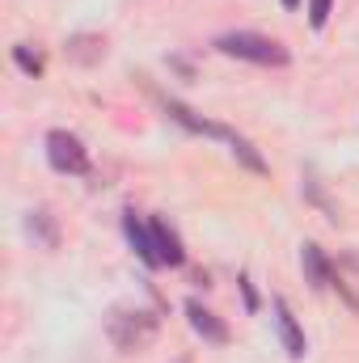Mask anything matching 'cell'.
<instances>
[{
	"instance_id": "6da1fadb",
	"label": "cell",
	"mask_w": 359,
	"mask_h": 363,
	"mask_svg": "<svg viewBox=\"0 0 359 363\" xmlns=\"http://www.w3.org/2000/svg\"><path fill=\"white\" fill-rule=\"evenodd\" d=\"M220 55L228 60H241V64H258V68H287L292 64V51L270 38V34H258V30H228V34H216L211 43Z\"/></svg>"
},
{
	"instance_id": "7a4b0ae2",
	"label": "cell",
	"mask_w": 359,
	"mask_h": 363,
	"mask_svg": "<svg viewBox=\"0 0 359 363\" xmlns=\"http://www.w3.org/2000/svg\"><path fill=\"white\" fill-rule=\"evenodd\" d=\"M157 334H161V321H157L148 308L118 304V308H110V317H106V338H110L123 355L148 351V347L157 342Z\"/></svg>"
},
{
	"instance_id": "3957f363",
	"label": "cell",
	"mask_w": 359,
	"mask_h": 363,
	"mask_svg": "<svg viewBox=\"0 0 359 363\" xmlns=\"http://www.w3.org/2000/svg\"><path fill=\"white\" fill-rule=\"evenodd\" d=\"M43 152H47V165L55 174H68V178H85L89 174V148H85V140L72 135V131H64V127L47 131Z\"/></svg>"
},
{
	"instance_id": "277c9868",
	"label": "cell",
	"mask_w": 359,
	"mask_h": 363,
	"mask_svg": "<svg viewBox=\"0 0 359 363\" xmlns=\"http://www.w3.org/2000/svg\"><path fill=\"white\" fill-rule=\"evenodd\" d=\"M270 308H275V330H279V342H283V351H287V359H304V334H300V325H296V317H292V308H287V300L283 296H275L270 300Z\"/></svg>"
},
{
	"instance_id": "5b68a950",
	"label": "cell",
	"mask_w": 359,
	"mask_h": 363,
	"mask_svg": "<svg viewBox=\"0 0 359 363\" xmlns=\"http://www.w3.org/2000/svg\"><path fill=\"white\" fill-rule=\"evenodd\" d=\"M186 321H190V330H194L203 342H211V347H224V342H228V325H224L211 308H203L199 300H186Z\"/></svg>"
},
{
	"instance_id": "8992f818",
	"label": "cell",
	"mask_w": 359,
	"mask_h": 363,
	"mask_svg": "<svg viewBox=\"0 0 359 363\" xmlns=\"http://www.w3.org/2000/svg\"><path fill=\"white\" fill-rule=\"evenodd\" d=\"M148 228H153V250H157V262L161 267H182L186 262V250H182V237L161 220V216H153L148 220Z\"/></svg>"
},
{
	"instance_id": "52a82bcc",
	"label": "cell",
	"mask_w": 359,
	"mask_h": 363,
	"mask_svg": "<svg viewBox=\"0 0 359 363\" xmlns=\"http://www.w3.org/2000/svg\"><path fill=\"white\" fill-rule=\"evenodd\" d=\"M64 55H68V64H77V68H93V64L106 60V38L81 30V34H72V38L64 43Z\"/></svg>"
},
{
	"instance_id": "ba28073f",
	"label": "cell",
	"mask_w": 359,
	"mask_h": 363,
	"mask_svg": "<svg viewBox=\"0 0 359 363\" xmlns=\"http://www.w3.org/2000/svg\"><path fill=\"white\" fill-rule=\"evenodd\" d=\"M123 233H127V241H131V250L140 254V262L157 271L161 262H157V250H153V228H148V224H144V220H140L136 211H123Z\"/></svg>"
},
{
	"instance_id": "9c48e42d",
	"label": "cell",
	"mask_w": 359,
	"mask_h": 363,
	"mask_svg": "<svg viewBox=\"0 0 359 363\" xmlns=\"http://www.w3.org/2000/svg\"><path fill=\"white\" fill-rule=\"evenodd\" d=\"M300 267H304V279H309V283H313L317 291L334 287V267H330V258L321 254V245L304 241V245H300Z\"/></svg>"
},
{
	"instance_id": "30bf717a",
	"label": "cell",
	"mask_w": 359,
	"mask_h": 363,
	"mask_svg": "<svg viewBox=\"0 0 359 363\" xmlns=\"http://www.w3.org/2000/svg\"><path fill=\"white\" fill-rule=\"evenodd\" d=\"M26 233H30L38 245H47V250H55V245H60V228H55V216H51L47 207H38V211H30V216H26Z\"/></svg>"
},
{
	"instance_id": "8fae6325",
	"label": "cell",
	"mask_w": 359,
	"mask_h": 363,
	"mask_svg": "<svg viewBox=\"0 0 359 363\" xmlns=\"http://www.w3.org/2000/svg\"><path fill=\"white\" fill-rule=\"evenodd\" d=\"M224 144L233 148V157H237V161H241V165H245L250 174H267V161L258 157V148H254V144H250L245 135H237V131H228V135H224Z\"/></svg>"
},
{
	"instance_id": "7c38bea8",
	"label": "cell",
	"mask_w": 359,
	"mask_h": 363,
	"mask_svg": "<svg viewBox=\"0 0 359 363\" xmlns=\"http://www.w3.org/2000/svg\"><path fill=\"white\" fill-rule=\"evenodd\" d=\"M13 64H17V68L30 77V81H38V77H43V68H47L43 51H34L30 43H17V47H13Z\"/></svg>"
},
{
	"instance_id": "4fadbf2b",
	"label": "cell",
	"mask_w": 359,
	"mask_h": 363,
	"mask_svg": "<svg viewBox=\"0 0 359 363\" xmlns=\"http://www.w3.org/2000/svg\"><path fill=\"white\" fill-rule=\"evenodd\" d=\"M304 194H309V203H317L321 211H326V220H338V207L321 194V186H317V178H304Z\"/></svg>"
},
{
	"instance_id": "5bb4252c",
	"label": "cell",
	"mask_w": 359,
	"mask_h": 363,
	"mask_svg": "<svg viewBox=\"0 0 359 363\" xmlns=\"http://www.w3.org/2000/svg\"><path fill=\"white\" fill-rule=\"evenodd\" d=\"M330 13H334V0H309V26L313 30H321L330 21Z\"/></svg>"
},
{
	"instance_id": "9a60e30c",
	"label": "cell",
	"mask_w": 359,
	"mask_h": 363,
	"mask_svg": "<svg viewBox=\"0 0 359 363\" xmlns=\"http://www.w3.org/2000/svg\"><path fill=\"white\" fill-rule=\"evenodd\" d=\"M279 4H283L287 13H292V9H300V0H279Z\"/></svg>"
}]
</instances>
